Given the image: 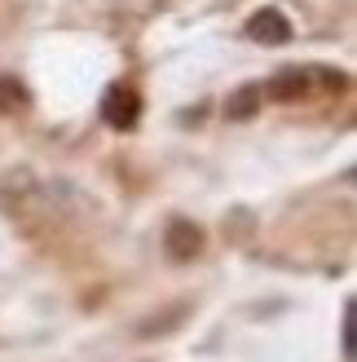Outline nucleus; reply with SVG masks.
<instances>
[{"mask_svg": "<svg viewBox=\"0 0 357 362\" xmlns=\"http://www.w3.org/2000/svg\"><path fill=\"white\" fill-rule=\"evenodd\" d=\"M265 98H274V102H296V98H305L309 93V71H300V66H287V71H278V76L260 88Z\"/></svg>", "mask_w": 357, "mask_h": 362, "instance_id": "4", "label": "nucleus"}, {"mask_svg": "<svg viewBox=\"0 0 357 362\" xmlns=\"http://www.w3.org/2000/svg\"><path fill=\"white\" fill-rule=\"evenodd\" d=\"M31 106V93L18 76H0V115H23Z\"/></svg>", "mask_w": 357, "mask_h": 362, "instance_id": "6", "label": "nucleus"}, {"mask_svg": "<svg viewBox=\"0 0 357 362\" xmlns=\"http://www.w3.org/2000/svg\"><path fill=\"white\" fill-rule=\"evenodd\" d=\"M164 247H168V257L176 265H186V261H194L203 252V230L194 221H186V216H172L168 230H164Z\"/></svg>", "mask_w": 357, "mask_h": 362, "instance_id": "2", "label": "nucleus"}, {"mask_svg": "<svg viewBox=\"0 0 357 362\" xmlns=\"http://www.w3.org/2000/svg\"><path fill=\"white\" fill-rule=\"evenodd\" d=\"M344 358H357V332H353V300L344 305Z\"/></svg>", "mask_w": 357, "mask_h": 362, "instance_id": "7", "label": "nucleus"}, {"mask_svg": "<svg viewBox=\"0 0 357 362\" xmlns=\"http://www.w3.org/2000/svg\"><path fill=\"white\" fill-rule=\"evenodd\" d=\"M102 119L111 124V129H119V133L137 129V119H141L137 88H128V84H111V88H106V93H102Z\"/></svg>", "mask_w": 357, "mask_h": 362, "instance_id": "1", "label": "nucleus"}, {"mask_svg": "<svg viewBox=\"0 0 357 362\" xmlns=\"http://www.w3.org/2000/svg\"><path fill=\"white\" fill-rule=\"evenodd\" d=\"M247 40H256V45H287V40H291V23H287V13L274 9V5L256 9L252 18H247Z\"/></svg>", "mask_w": 357, "mask_h": 362, "instance_id": "3", "label": "nucleus"}, {"mask_svg": "<svg viewBox=\"0 0 357 362\" xmlns=\"http://www.w3.org/2000/svg\"><path fill=\"white\" fill-rule=\"evenodd\" d=\"M260 102H265L260 84H243V88H234V93L225 98V115L229 119H252L260 111Z\"/></svg>", "mask_w": 357, "mask_h": 362, "instance_id": "5", "label": "nucleus"}]
</instances>
